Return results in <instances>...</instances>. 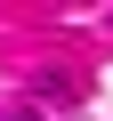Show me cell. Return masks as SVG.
<instances>
[{
	"instance_id": "obj_1",
	"label": "cell",
	"mask_w": 113,
	"mask_h": 121,
	"mask_svg": "<svg viewBox=\"0 0 113 121\" xmlns=\"http://www.w3.org/2000/svg\"><path fill=\"white\" fill-rule=\"evenodd\" d=\"M8 121H40V113H8Z\"/></svg>"
}]
</instances>
